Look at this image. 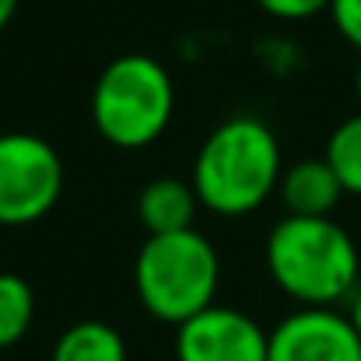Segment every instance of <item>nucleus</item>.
Here are the masks:
<instances>
[{"label": "nucleus", "instance_id": "1", "mask_svg": "<svg viewBox=\"0 0 361 361\" xmlns=\"http://www.w3.org/2000/svg\"><path fill=\"white\" fill-rule=\"evenodd\" d=\"M267 274L298 309H337L358 291L361 252L334 218H281L267 235Z\"/></svg>", "mask_w": 361, "mask_h": 361}, {"label": "nucleus", "instance_id": "2", "mask_svg": "<svg viewBox=\"0 0 361 361\" xmlns=\"http://www.w3.org/2000/svg\"><path fill=\"white\" fill-rule=\"evenodd\" d=\"M281 172L284 165L274 130L256 116H228L200 144L190 183L200 207L221 218H242L277 193Z\"/></svg>", "mask_w": 361, "mask_h": 361}, {"label": "nucleus", "instance_id": "3", "mask_svg": "<svg viewBox=\"0 0 361 361\" xmlns=\"http://www.w3.org/2000/svg\"><path fill=\"white\" fill-rule=\"evenodd\" d=\"M221 259L197 228L172 235H147L133 259V288L140 305L169 326H183L214 305Z\"/></svg>", "mask_w": 361, "mask_h": 361}, {"label": "nucleus", "instance_id": "4", "mask_svg": "<svg viewBox=\"0 0 361 361\" xmlns=\"http://www.w3.org/2000/svg\"><path fill=\"white\" fill-rule=\"evenodd\" d=\"M176 113L172 74L147 53H126L106 63L92 88V123L99 137L120 151L154 144Z\"/></svg>", "mask_w": 361, "mask_h": 361}, {"label": "nucleus", "instance_id": "5", "mask_svg": "<svg viewBox=\"0 0 361 361\" xmlns=\"http://www.w3.org/2000/svg\"><path fill=\"white\" fill-rule=\"evenodd\" d=\"M63 193L60 151L25 130L0 133V225L21 228L46 218Z\"/></svg>", "mask_w": 361, "mask_h": 361}, {"label": "nucleus", "instance_id": "6", "mask_svg": "<svg viewBox=\"0 0 361 361\" xmlns=\"http://www.w3.org/2000/svg\"><path fill=\"white\" fill-rule=\"evenodd\" d=\"M270 334L242 309L211 305L176 326V361H267Z\"/></svg>", "mask_w": 361, "mask_h": 361}, {"label": "nucleus", "instance_id": "7", "mask_svg": "<svg viewBox=\"0 0 361 361\" xmlns=\"http://www.w3.org/2000/svg\"><path fill=\"white\" fill-rule=\"evenodd\" d=\"M267 361H361V337L348 312L298 309L270 330Z\"/></svg>", "mask_w": 361, "mask_h": 361}, {"label": "nucleus", "instance_id": "8", "mask_svg": "<svg viewBox=\"0 0 361 361\" xmlns=\"http://www.w3.org/2000/svg\"><path fill=\"white\" fill-rule=\"evenodd\" d=\"M277 197L291 218H330L344 197V186L326 158H302L281 172Z\"/></svg>", "mask_w": 361, "mask_h": 361}, {"label": "nucleus", "instance_id": "9", "mask_svg": "<svg viewBox=\"0 0 361 361\" xmlns=\"http://www.w3.org/2000/svg\"><path fill=\"white\" fill-rule=\"evenodd\" d=\"M197 207H200V197H197L193 183H183L172 176L151 179L137 193V218L147 235L190 232L197 221Z\"/></svg>", "mask_w": 361, "mask_h": 361}, {"label": "nucleus", "instance_id": "10", "mask_svg": "<svg viewBox=\"0 0 361 361\" xmlns=\"http://www.w3.org/2000/svg\"><path fill=\"white\" fill-rule=\"evenodd\" d=\"M49 361H130V355L116 326L102 319H85L60 334Z\"/></svg>", "mask_w": 361, "mask_h": 361}, {"label": "nucleus", "instance_id": "11", "mask_svg": "<svg viewBox=\"0 0 361 361\" xmlns=\"http://www.w3.org/2000/svg\"><path fill=\"white\" fill-rule=\"evenodd\" d=\"M35 319V295L21 274L0 270V351L25 341Z\"/></svg>", "mask_w": 361, "mask_h": 361}, {"label": "nucleus", "instance_id": "12", "mask_svg": "<svg viewBox=\"0 0 361 361\" xmlns=\"http://www.w3.org/2000/svg\"><path fill=\"white\" fill-rule=\"evenodd\" d=\"M323 158L334 165V172H337V179H341V186H344V193L361 197V113L351 116V120H344L330 133Z\"/></svg>", "mask_w": 361, "mask_h": 361}, {"label": "nucleus", "instance_id": "13", "mask_svg": "<svg viewBox=\"0 0 361 361\" xmlns=\"http://www.w3.org/2000/svg\"><path fill=\"white\" fill-rule=\"evenodd\" d=\"M334 0H256L259 11H267L270 18H281V21H305V18H316L323 11H330Z\"/></svg>", "mask_w": 361, "mask_h": 361}, {"label": "nucleus", "instance_id": "14", "mask_svg": "<svg viewBox=\"0 0 361 361\" xmlns=\"http://www.w3.org/2000/svg\"><path fill=\"white\" fill-rule=\"evenodd\" d=\"M330 18H334L337 32L355 49H361V0H334L330 4Z\"/></svg>", "mask_w": 361, "mask_h": 361}, {"label": "nucleus", "instance_id": "15", "mask_svg": "<svg viewBox=\"0 0 361 361\" xmlns=\"http://www.w3.org/2000/svg\"><path fill=\"white\" fill-rule=\"evenodd\" d=\"M348 302H351V305H348V319H351L355 334L361 337V288L355 291V295H351V298H348Z\"/></svg>", "mask_w": 361, "mask_h": 361}, {"label": "nucleus", "instance_id": "16", "mask_svg": "<svg viewBox=\"0 0 361 361\" xmlns=\"http://www.w3.org/2000/svg\"><path fill=\"white\" fill-rule=\"evenodd\" d=\"M14 11H18V0H0V32H4V28L11 25Z\"/></svg>", "mask_w": 361, "mask_h": 361}, {"label": "nucleus", "instance_id": "17", "mask_svg": "<svg viewBox=\"0 0 361 361\" xmlns=\"http://www.w3.org/2000/svg\"><path fill=\"white\" fill-rule=\"evenodd\" d=\"M355 92H358V102H361V63H358V74H355Z\"/></svg>", "mask_w": 361, "mask_h": 361}]
</instances>
